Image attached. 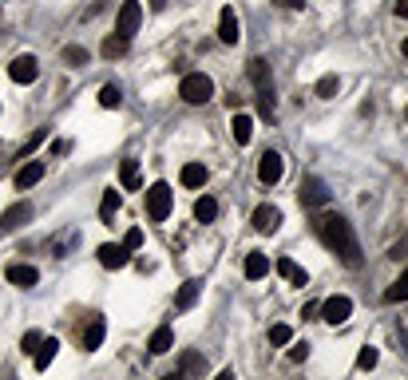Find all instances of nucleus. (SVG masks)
<instances>
[{"label":"nucleus","instance_id":"nucleus-1","mask_svg":"<svg viewBox=\"0 0 408 380\" xmlns=\"http://www.w3.org/2000/svg\"><path fill=\"white\" fill-rule=\"evenodd\" d=\"M313 230H317V238H322L325 250H333L337 258L345 261L349 270H357L361 266V245H357V234H353V226H349L341 214H333V210H325L313 218Z\"/></svg>","mask_w":408,"mask_h":380},{"label":"nucleus","instance_id":"nucleus-2","mask_svg":"<svg viewBox=\"0 0 408 380\" xmlns=\"http://www.w3.org/2000/svg\"><path fill=\"white\" fill-rule=\"evenodd\" d=\"M250 79H254V87H258V111H262V119H273V107H278V91H273L270 63L262 60V56H254V60H250Z\"/></svg>","mask_w":408,"mask_h":380},{"label":"nucleus","instance_id":"nucleus-3","mask_svg":"<svg viewBox=\"0 0 408 380\" xmlns=\"http://www.w3.org/2000/svg\"><path fill=\"white\" fill-rule=\"evenodd\" d=\"M179 96H183V103H190V107H198V103H211L214 79H211V75H202V72H190V75H183Z\"/></svg>","mask_w":408,"mask_h":380},{"label":"nucleus","instance_id":"nucleus-4","mask_svg":"<svg viewBox=\"0 0 408 380\" xmlns=\"http://www.w3.org/2000/svg\"><path fill=\"white\" fill-rule=\"evenodd\" d=\"M174 210V190L167 183H151L147 186V218L151 222H167Z\"/></svg>","mask_w":408,"mask_h":380},{"label":"nucleus","instance_id":"nucleus-5","mask_svg":"<svg viewBox=\"0 0 408 380\" xmlns=\"http://www.w3.org/2000/svg\"><path fill=\"white\" fill-rule=\"evenodd\" d=\"M297 198H301V206H310V210H322V206H329V186L317 178V174H310L305 183H301V190H297Z\"/></svg>","mask_w":408,"mask_h":380},{"label":"nucleus","instance_id":"nucleus-6","mask_svg":"<svg viewBox=\"0 0 408 380\" xmlns=\"http://www.w3.org/2000/svg\"><path fill=\"white\" fill-rule=\"evenodd\" d=\"M139 20H143V4L139 0H123L119 4V16H115V32L131 40L139 32Z\"/></svg>","mask_w":408,"mask_h":380},{"label":"nucleus","instance_id":"nucleus-7","mask_svg":"<svg viewBox=\"0 0 408 380\" xmlns=\"http://www.w3.org/2000/svg\"><path fill=\"white\" fill-rule=\"evenodd\" d=\"M282 174H285V159L278 155V151H266V155L258 159V183L262 186H278Z\"/></svg>","mask_w":408,"mask_h":380},{"label":"nucleus","instance_id":"nucleus-8","mask_svg":"<svg viewBox=\"0 0 408 380\" xmlns=\"http://www.w3.org/2000/svg\"><path fill=\"white\" fill-rule=\"evenodd\" d=\"M322 321H329V325H345L349 317H353V301H349L345 294H337V297H329V301H322Z\"/></svg>","mask_w":408,"mask_h":380},{"label":"nucleus","instance_id":"nucleus-9","mask_svg":"<svg viewBox=\"0 0 408 380\" xmlns=\"http://www.w3.org/2000/svg\"><path fill=\"white\" fill-rule=\"evenodd\" d=\"M96 254H99V266H103V270H123V266H131V250H127L123 242H119V245L103 242Z\"/></svg>","mask_w":408,"mask_h":380},{"label":"nucleus","instance_id":"nucleus-10","mask_svg":"<svg viewBox=\"0 0 408 380\" xmlns=\"http://www.w3.org/2000/svg\"><path fill=\"white\" fill-rule=\"evenodd\" d=\"M8 75H13V84H36V75H40L36 56H16L8 63Z\"/></svg>","mask_w":408,"mask_h":380},{"label":"nucleus","instance_id":"nucleus-11","mask_svg":"<svg viewBox=\"0 0 408 380\" xmlns=\"http://www.w3.org/2000/svg\"><path fill=\"white\" fill-rule=\"evenodd\" d=\"M28 218H32V202H16V206H8L4 214H0V234L20 230V226H24Z\"/></svg>","mask_w":408,"mask_h":380},{"label":"nucleus","instance_id":"nucleus-12","mask_svg":"<svg viewBox=\"0 0 408 380\" xmlns=\"http://www.w3.org/2000/svg\"><path fill=\"white\" fill-rule=\"evenodd\" d=\"M4 278H8L16 289H32V285L40 282V270H36V266H24V261H13V266L4 270Z\"/></svg>","mask_w":408,"mask_h":380},{"label":"nucleus","instance_id":"nucleus-13","mask_svg":"<svg viewBox=\"0 0 408 380\" xmlns=\"http://www.w3.org/2000/svg\"><path fill=\"white\" fill-rule=\"evenodd\" d=\"M250 222H254V230H258V234H273L278 226H282V210L270 206V202H262V206L254 210V218H250Z\"/></svg>","mask_w":408,"mask_h":380},{"label":"nucleus","instance_id":"nucleus-14","mask_svg":"<svg viewBox=\"0 0 408 380\" xmlns=\"http://www.w3.org/2000/svg\"><path fill=\"white\" fill-rule=\"evenodd\" d=\"M238 36H242V32H238V13L226 4L222 13H218V40H222V44H238Z\"/></svg>","mask_w":408,"mask_h":380},{"label":"nucleus","instance_id":"nucleus-15","mask_svg":"<svg viewBox=\"0 0 408 380\" xmlns=\"http://www.w3.org/2000/svg\"><path fill=\"white\" fill-rule=\"evenodd\" d=\"M119 186H123V190H143L139 159H123V162H119Z\"/></svg>","mask_w":408,"mask_h":380},{"label":"nucleus","instance_id":"nucleus-16","mask_svg":"<svg viewBox=\"0 0 408 380\" xmlns=\"http://www.w3.org/2000/svg\"><path fill=\"white\" fill-rule=\"evenodd\" d=\"M40 178H44V162H40V159L24 162V167L16 171V190H28V186H36Z\"/></svg>","mask_w":408,"mask_h":380},{"label":"nucleus","instance_id":"nucleus-17","mask_svg":"<svg viewBox=\"0 0 408 380\" xmlns=\"http://www.w3.org/2000/svg\"><path fill=\"white\" fill-rule=\"evenodd\" d=\"M273 270L282 273V278H285L289 285H310V273L301 270V266H297L294 258H278V266H273Z\"/></svg>","mask_w":408,"mask_h":380},{"label":"nucleus","instance_id":"nucleus-18","mask_svg":"<svg viewBox=\"0 0 408 380\" xmlns=\"http://www.w3.org/2000/svg\"><path fill=\"white\" fill-rule=\"evenodd\" d=\"M56 353H60V341H56V337H44V341L36 344V353H32V365H36L40 372H44V368H48L52 360H56Z\"/></svg>","mask_w":408,"mask_h":380},{"label":"nucleus","instance_id":"nucleus-19","mask_svg":"<svg viewBox=\"0 0 408 380\" xmlns=\"http://www.w3.org/2000/svg\"><path fill=\"white\" fill-rule=\"evenodd\" d=\"M103 333H107L103 317H91V321H87V329L80 333V344H84L87 353H91V349H99V344H103Z\"/></svg>","mask_w":408,"mask_h":380},{"label":"nucleus","instance_id":"nucleus-20","mask_svg":"<svg viewBox=\"0 0 408 380\" xmlns=\"http://www.w3.org/2000/svg\"><path fill=\"white\" fill-rule=\"evenodd\" d=\"M230 135H234V143H238V147H246L250 139H254V119H250L246 111L230 119Z\"/></svg>","mask_w":408,"mask_h":380},{"label":"nucleus","instance_id":"nucleus-21","mask_svg":"<svg viewBox=\"0 0 408 380\" xmlns=\"http://www.w3.org/2000/svg\"><path fill=\"white\" fill-rule=\"evenodd\" d=\"M155 356H163V353H171L174 349V333H171V325H159V329L151 333V344H147Z\"/></svg>","mask_w":408,"mask_h":380},{"label":"nucleus","instance_id":"nucleus-22","mask_svg":"<svg viewBox=\"0 0 408 380\" xmlns=\"http://www.w3.org/2000/svg\"><path fill=\"white\" fill-rule=\"evenodd\" d=\"M242 270H246L250 282H262V278L270 273V258H266V254H246V266H242Z\"/></svg>","mask_w":408,"mask_h":380},{"label":"nucleus","instance_id":"nucleus-23","mask_svg":"<svg viewBox=\"0 0 408 380\" xmlns=\"http://www.w3.org/2000/svg\"><path fill=\"white\" fill-rule=\"evenodd\" d=\"M198 294H202V282H198V278H190V282L174 294V309H190L198 301Z\"/></svg>","mask_w":408,"mask_h":380},{"label":"nucleus","instance_id":"nucleus-24","mask_svg":"<svg viewBox=\"0 0 408 380\" xmlns=\"http://www.w3.org/2000/svg\"><path fill=\"white\" fill-rule=\"evenodd\" d=\"M119 206H123V195H119V190H103V202H99V218L103 222H112L115 214H119Z\"/></svg>","mask_w":408,"mask_h":380},{"label":"nucleus","instance_id":"nucleus-25","mask_svg":"<svg viewBox=\"0 0 408 380\" xmlns=\"http://www.w3.org/2000/svg\"><path fill=\"white\" fill-rule=\"evenodd\" d=\"M183 186H186V190L206 186V167H202V162H186V167H183Z\"/></svg>","mask_w":408,"mask_h":380},{"label":"nucleus","instance_id":"nucleus-26","mask_svg":"<svg viewBox=\"0 0 408 380\" xmlns=\"http://www.w3.org/2000/svg\"><path fill=\"white\" fill-rule=\"evenodd\" d=\"M400 301H408V270L384 289V305H400Z\"/></svg>","mask_w":408,"mask_h":380},{"label":"nucleus","instance_id":"nucleus-27","mask_svg":"<svg viewBox=\"0 0 408 380\" xmlns=\"http://www.w3.org/2000/svg\"><path fill=\"white\" fill-rule=\"evenodd\" d=\"M127 48H131V40L115 32V36L103 40V60H119V56H127Z\"/></svg>","mask_w":408,"mask_h":380},{"label":"nucleus","instance_id":"nucleus-28","mask_svg":"<svg viewBox=\"0 0 408 380\" xmlns=\"http://www.w3.org/2000/svg\"><path fill=\"white\" fill-rule=\"evenodd\" d=\"M214 218H218V202L211 195H202L195 202V222H214Z\"/></svg>","mask_w":408,"mask_h":380},{"label":"nucleus","instance_id":"nucleus-29","mask_svg":"<svg viewBox=\"0 0 408 380\" xmlns=\"http://www.w3.org/2000/svg\"><path fill=\"white\" fill-rule=\"evenodd\" d=\"M119 103H123V91H119V84H103L99 87V107H119Z\"/></svg>","mask_w":408,"mask_h":380},{"label":"nucleus","instance_id":"nucleus-30","mask_svg":"<svg viewBox=\"0 0 408 380\" xmlns=\"http://www.w3.org/2000/svg\"><path fill=\"white\" fill-rule=\"evenodd\" d=\"M313 91H317V99H337V91H341V79H337V75H322Z\"/></svg>","mask_w":408,"mask_h":380},{"label":"nucleus","instance_id":"nucleus-31","mask_svg":"<svg viewBox=\"0 0 408 380\" xmlns=\"http://www.w3.org/2000/svg\"><path fill=\"white\" fill-rule=\"evenodd\" d=\"M60 56H63V63H72V68H84V63H87V48H84V44H68Z\"/></svg>","mask_w":408,"mask_h":380},{"label":"nucleus","instance_id":"nucleus-32","mask_svg":"<svg viewBox=\"0 0 408 380\" xmlns=\"http://www.w3.org/2000/svg\"><path fill=\"white\" fill-rule=\"evenodd\" d=\"M294 341V329L289 325H270V344L273 349H282V344H289Z\"/></svg>","mask_w":408,"mask_h":380},{"label":"nucleus","instance_id":"nucleus-33","mask_svg":"<svg viewBox=\"0 0 408 380\" xmlns=\"http://www.w3.org/2000/svg\"><path fill=\"white\" fill-rule=\"evenodd\" d=\"M377 360H381V353H377V349H361L357 353V368H365V372H369V368H377Z\"/></svg>","mask_w":408,"mask_h":380},{"label":"nucleus","instance_id":"nucleus-34","mask_svg":"<svg viewBox=\"0 0 408 380\" xmlns=\"http://www.w3.org/2000/svg\"><path fill=\"white\" fill-rule=\"evenodd\" d=\"M202 368L206 365H202V356L198 353H186L183 360H179V372H202Z\"/></svg>","mask_w":408,"mask_h":380},{"label":"nucleus","instance_id":"nucleus-35","mask_svg":"<svg viewBox=\"0 0 408 380\" xmlns=\"http://www.w3.org/2000/svg\"><path fill=\"white\" fill-rule=\"evenodd\" d=\"M305 356H310V344L305 341H289V360H294V365H301Z\"/></svg>","mask_w":408,"mask_h":380},{"label":"nucleus","instance_id":"nucleus-36","mask_svg":"<svg viewBox=\"0 0 408 380\" xmlns=\"http://www.w3.org/2000/svg\"><path fill=\"white\" fill-rule=\"evenodd\" d=\"M44 139H48V131H36V135H32V139L24 143V147H20V159H28V155H32V151H36L40 143H44Z\"/></svg>","mask_w":408,"mask_h":380},{"label":"nucleus","instance_id":"nucleus-37","mask_svg":"<svg viewBox=\"0 0 408 380\" xmlns=\"http://www.w3.org/2000/svg\"><path fill=\"white\" fill-rule=\"evenodd\" d=\"M40 341H44V333L32 329V333H24V341H20V344H24V353H36V344H40Z\"/></svg>","mask_w":408,"mask_h":380},{"label":"nucleus","instance_id":"nucleus-38","mask_svg":"<svg viewBox=\"0 0 408 380\" xmlns=\"http://www.w3.org/2000/svg\"><path fill=\"white\" fill-rule=\"evenodd\" d=\"M123 245H127V250H139V245H143V230H127L123 234Z\"/></svg>","mask_w":408,"mask_h":380},{"label":"nucleus","instance_id":"nucleus-39","mask_svg":"<svg viewBox=\"0 0 408 380\" xmlns=\"http://www.w3.org/2000/svg\"><path fill=\"white\" fill-rule=\"evenodd\" d=\"M388 258L393 261H400V258H408V238H400V242L393 245V250H388Z\"/></svg>","mask_w":408,"mask_h":380},{"label":"nucleus","instance_id":"nucleus-40","mask_svg":"<svg viewBox=\"0 0 408 380\" xmlns=\"http://www.w3.org/2000/svg\"><path fill=\"white\" fill-rule=\"evenodd\" d=\"M317 309H322V301H305V309H301V317L310 321V317H317Z\"/></svg>","mask_w":408,"mask_h":380},{"label":"nucleus","instance_id":"nucleus-41","mask_svg":"<svg viewBox=\"0 0 408 380\" xmlns=\"http://www.w3.org/2000/svg\"><path fill=\"white\" fill-rule=\"evenodd\" d=\"M278 4H282V8H294V13L297 8H305V0H278Z\"/></svg>","mask_w":408,"mask_h":380},{"label":"nucleus","instance_id":"nucleus-42","mask_svg":"<svg viewBox=\"0 0 408 380\" xmlns=\"http://www.w3.org/2000/svg\"><path fill=\"white\" fill-rule=\"evenodd\" d=\"M396 16H400V20H408V0H396Z\"/></svg>","mask_w":408,"mask_h":380},{"label":"nucleus","instance_id":"nucleus-43","mask_svg":"<svg viewBox=\"0 0 408 380\" xmlns=\"http://www.w3.org/2000/svg\"><path fill=\"white\" fill-rule=\"evenodd\" d=\"M151 8H155V13H163V8H167V0H151Z\"/></svg>","mask_w":408,"mask_h":380},{"label":"nucleus","instance_id":"nucleus-44","mask_svg":"<svg viewBox=\"0 0 408 380\" xmlns=\"http://www.w3.org/2000/svg\"><path fill=\"white\" fill-rule=\"evenodd\" d=\"M400 52H405V60H408V40H405V44H400Z\"/></svg>","mask_w":408,"mask_h":380},{"label":"nucleus","instance_id":"nucleus-45","mask_svg":"<svg viewBox=\"0 0 408 380\" xmlns=\"http://www.w3.org/2000/svg\"><path fill=\"white\" fill-rule=\"evenodd\" d=\"M405 119H408V111H405Z\"/></svg>","mask_w":408,"mask_h":380}]
</instances>
